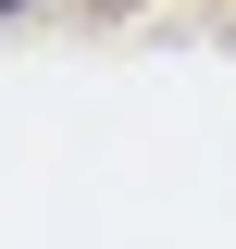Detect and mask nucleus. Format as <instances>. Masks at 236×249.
<instances>
[{"instance_id":"f257e3e1","label":"nucleus","mask_w":236,"mask_h":249,"mask_svg":"<svg viewBox=\"0 0 236 249\" xmlns=\"http://www.w3.org/2000/svg\"><path fill=\"white\" fill-rule=\"evenodd\" d=\"M0 13H13V0H0Z\"/></svg>"}]
</instances>
